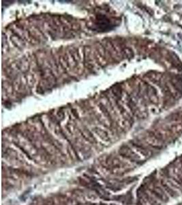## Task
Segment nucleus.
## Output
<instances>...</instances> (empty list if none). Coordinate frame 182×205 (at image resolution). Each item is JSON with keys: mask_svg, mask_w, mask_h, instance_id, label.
Listing matches in <instances>:
<instances>
[{"mask_svg": "<svg viewBox=\"0 0 182 205\" xmlns=\"http://www.w3.org/2000/svg\"><path fill=\"white\" fill-rule=\"evenodd\" d=\"M152 193L155 196V197L157 199L160 200L162 202L168 201V196H166L165 191H164L160 187L155 186L152 189Z\"/></svg>", "mask_w": 182, "mask_h": 205, "instance_id": "obj_1", "label": "nucleus"}, {"mask_svg": "<svg viewBox=\"0 0 182 205\" xmlns=\"http://www.w3.org/2000/svg\"><path fill=\"white\" fill-rule=\"evenodd\" d=\"M122 150H123L122 152V155L126 157V158L129 159V160H130L132 161H137L138 159H139L137 154H136L135 152L132 151L130 149H129V148H125V149Z\"/></svg>", "mask_w": 182, "mask_h": 205, "instance_id": "obj_2", "label": "nucleus"}, {"mask_svg": "<svg viewBox=\"0 0 182 205\" xmlns=\"http://www.w3.org/2000/svg\"><path fill=\"white\" fill-rule=\"evenodd\" d=\"M161 185H162V186L164 187V190L166 191V193L169 194V195L173 198L176 197L177 192L172 188V187H170L169 185H168V183L164 182V180H161Z\"/></svg>", "mask_w": 182, "mask_h": 205, "instance_id": "obj_3", "label": "nucleus"}, {"mask_svg": "<svg viewBox=\"0 0 182 205\" xmlns=\"http://www.w3.org/2000/svg\"><path fill=\"white\" fill-rule=\"evenodd\" d=\"M145 198L147 199V200L149 202V203H150L151 205H161L160 203L158 201V200L154 198L152 196H151L149 195L147 193H145Z\"/></svg>", "mask_w": 182, "mask_h": 205, "instance_id": "obj_4", "label": "nucleus"}, {"mask_svg": "<svg viewBox=\"0 0 182 205\" xmlns=\"http://www.w3.org/2000/svg\"><path fill=\"white\" fill-rule=\"evenodd\" d=\"M181 173H182V161H181Z\"/></svg>", "mask_w": 182, "mask_h": 205, "instance_id": "obj_5", "label": "nucleus"}]
</instances>
